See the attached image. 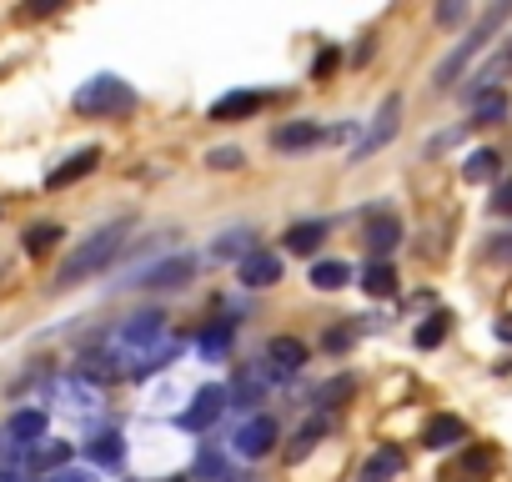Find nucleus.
<instances>
[{
  "instance_id": "1",
  "label": "nucleus",
  "mask_w": 512,
  "mask_h": 482,
  "mask_svg": "<svg viewBox=\"0 0 512 482\" xmlns=\"http://www.w3.org/2000/svg\"><path fill=\"white\" fill-rule=\"evenodd\" d=\"M121 236H126V226H121V221H116V226H101V231L86 241V247H76V252L66 257V267H61V277H56V282H61V287H76V282H86L91 272H101V267L121 252Z\"/></svg>"
},
{
  "instance_id": "2",
  "label": "nucleus",
  "mask_w": 512,
  "mask_h": 482,
  "mask_svg": "<svg viewBox=\"0 0 512 482\" xmlns=\"http://www.w3.org/2000/svg\"><path fill=\"white\" fill-rule=\"evenodd\" d=\"M81 116H126L131 106H136V91L121 81V76H91L81 91H76V101H71Z\"/></svg>"
},
{
  "instance_id": "3",
  "label": "nucleus",
  "mask_w": 512,
  "mask_h": 482,
  "mask_svg": "<svg viewBox=\"0 0 512 482\" xmlns=\"http://www.w3.org/2000/svg\"><path fill=\"white\" fill-rule=\"evenodd\" d=\"M161 337H166V317H161V312H141V317H131V322L116 332V347L146 357V352H156Z\"/></svg>"
},
{
  "instance_id": "4",
  "label": "nucleus",
  "mask_w": 512,
  "mask_h": 482,
  "mask_svg": "<svg viewBox=\"0 0 512 482\" xmlns=\"http://www.w3.org/2000/svg\"><path fill=\"white\" fill-rule=\"evenodd\" d=\"M231 442H236V457L256 462V457H267V452L277 447V422L256 412V417H246V422L236 427V437H231Z\"/></svg>"
},
{
  "instance_id": "5",
  "label": "nucleus",
  "mask_w": 512,
  "mask_h": 482,
  "mask_svg": "<svg viewBox=\"0 0 512 482\" xmlns=\"http://www.w3.org/2000/svg\"><path fill=\"white\" fill-rule=\"evenodd\" d=\"M221 407H226V387H216V382H206V387H196V397L186 402V412L176 417L186 432H206L216 417H221Z\"/></svg>"
},
{
  "instance_id": "6",
  "label": "nucleus",
  "mask_w": 512,
  "mask_h": 482,
  "mask_svg": "<svg viewBox=\"0 0 512 482\" xmlns=\"http://www.w3.org/2000/svg\"><path fill=\"white\" fill-rule=\"evenodd\" d=\"M241 282H246V287H256V292H262V287H277V282H282V257H277V252H256V247H251V252L241 257Z\"/></svg>"
},
{
  "instance_id": "7",
  "label": "nucleus",
  "mask_w": 512,
  "mask_h": 482,
  "mask_svg": "<svg viewBox=\"0 0 512 482\" xmlns=\"http://www.w3.org/2000/svg\"><path fill=\"white\" fill-rule=\"evenodd\" d=\"M397 241H402V221L392 211H372L367 216V247L377 262H387V252H397Z\"/></svg>"
},
{
  "instance_id": "8",
  "label": "nucleus",
  "mask_w": 512,
  "mask_h": 482,
  "mask_svg": "<svg viewBox=\"0 0 512 482\" xmlns=\"http://www.w3.org/2000/svg\"><path fill=\"white\" fill-rule=\"evenodd\" d=\"M101 166V146H81L76 156H66V166H56V171H46V186L51 191H61V186H71V181H81V176H91Z\"/></svg>"
},
{
  "instance_id": "9",
  "label": "nucleus",
  "mask_w": 512,
  "mask_h": 482,
  "mask_svg": "<svg viewBox=\"0 0 512 482\" xmlns=\"http://www.w3.org/2000/svg\"><path fill=\"white\" fill-rule=\"evenodd\" d=\"M196 277V257H166V262H156L146 277H141V287H161V292H171V287H181V282H191Z\"/></svg>"
},
{
  "instance_id": "10",
  "label": "nucleus",
  "mask_w": 512,
  "mask_h": 482,
  "mask_svg": "<svg viewBox=\"0 0 512 482\" xmlns=\"http://www.w3.org/2000/svg\"><path fill=\"white\" fill-rule=\"evenodd\" d=\"M46 427H51V417H46L41 407H21V412L11 417V427H6V432H11V442H16V447H26V452H31V447H41V442H46Z\"/></svg>"
},
{
  "instance_id": "11",
  "label": "nucleus",
  "mask_w": 512,
  "mask_h": 482,
  "mask_svg": "<svg viewBox=\"0 0 512 482\" xmlns=\"http://www.w3.org/2000/svg\"><path fill=\"white\" fill-rule=\"evenodd\" d=\"M402 467H407V457H402L397 447H377V452L357 467V477H352V482H397V477H402Z\"/></svg>"
},
{
  "instance_id": "12",
  "label": "nucleus",
  "mask_w": 512,
  "mask_h": 482,
  "mask_svg": "<svg viewBox=\"0 0 512 482\" xmlns=\"http://www.w3.org/2000/svg\"><path fill=\"white\" fill-rule=\"evenodd\" d=\"M397 116H402V101H397V96H387V101H382V111H377V121H372V131L357 141V156L382 151V146H387V136L397 131Z\"/></svg>"
},
{
  "instance_id": "13",
  "label": "nucleus",
  "mask_w": 512,
  "mask_h": 482,
  "mask_svg": "<svg viewBox=\"0 0 512 482\" xmlns=\"http://www.w3.org/2000/svg\"><path fill=\"white\" fill-rule=\"evenodd\" d=\"M422 442H427L432 452H447V447H457V442H467V422H462V417H452V412H437V417L427 422V432H422Z\"/></svg>"
},
{
  "instance_id": "14",
  "label": "nucleus",
  "mask_w": 512,
  "mask_h": 482,
  "mask_svg": "<svg viewBox=\"0 0 512 482\" xmlns=\"http://www.w3.org/2000/svg\"><path fill=\"white\" fill-rule=\"evenodd\" d=\"M191 477H196V482H236V472H231V462L221 457V447H216V442H201V447H196Z\"/></svg>"
},
{
  "instance_id": "15",
  "label": "nucleus",
  "mask_w": 512,
  "mask_h": 482,
  "mask_svg": "<svg viewBox=\"0 0 512 482\" xmlns=\"http://www.w3.org/2000/svg\"><path fill=\"white\" fill-rule=\"evenodd\" d=\"M267 362H272V372H302V367H307V342H297V337H272V342H267Z\"/></svg>"
},
{
  "instance_id": "16",
  "label": "nucleus",
  "mask_w": 512,
  "mask_h": 482,
  "mask_svg": "<svg viewBox=\"0 0 512 482\" xmlns=\"http://www.w3.org/2000/svg\"><path fill=\"white\" fill-rule=\"evenodd\" d=\"M262 91H231V96H221L216 106H211V121H241V116H256L262 111Z\"/></svg>"
},
{
  "instance_id": "17",
  "label": "nucleus",
  "mask_w": 512,
  "mask_h": 482,
  "mask_svg": "<svg viewBox=\"0 0 512 482\" xmlns=\"http://www.w3.org/2000/svg\"><path fill=\"white\" fill-rule=\"evenodd\" d=\"M86 457H91L96 467H121V462H126V437H121V432H96V437L86 442Z\"/></svg>"
},
{
  "instance_id": "18",
  "label": "nucleus",
  "mask_w": 512,
  "mask_h": 482,
  "mask_svg": "<svg viewBox=\"0 0 512 482\" xmlns=\"http://www.w3.org/2000/svg\"><path fill=\"white\" fill-rule=\"evenodd\" d=\"M272 141H277V151H307V146L322 141V126H317V121H292V126H282Z\"/></svg>"
},
{
  "instance_id": "19",
  "label": "nucleus",
  "mask_w": 512,
  "mask_h": 482,
  "mask_svg": "<svg viewBox=\"0 0 512 482\" xmlns=\"http://www.w3.org/2000/svg\"><path fill=\"white\" fill-rule=\"evenodd\" d=\"M322 241H327V226H322V221H297V226H287V252L312 257Z\"/></svg>"
},
{
  "instance_id": "20",
  "label": "nucleus",
  "mask_w": 512,
  "mask_h": 482,
  "mask_svg": "<svg viewBox=\"0 0 512 482\" xmlns=\"http://www.w3.org/2000/svg\"><path fill=\"white\" fill-rule=\"evenodd\" d=\"M66 462H71V442H51V437H46L41 447H31V467H36V472H46V477H51V472H61Z\"/></svg>"
},
{
  "instance_id": "21",
  "label": "nucleus",
  "mask_w": 512,
  "mask_h": 482,
  "mask_svg": "<svg viewBox=\"0 0 512 482\" xmlns=\"http://www.w3.org/2000/svg\"><path fill=\"white\" fill-rule=\"evenodd\" d=\"M352 282V267L347 262H312V287L317 292H342Z\"/></svg>"
},
{
  "instance_id": "22",
  "label": "nucleus",
  "mask_w": 512,
  "mask_h": 482,
  "mask_svg": "<svg viewBox=\"0 0 512 482\" xmlns=\"http://www.w3.org/2000/svg\"><path fill=\"white\" fill-rule=\"evenodd\" d=\"M56 392L66 397V407H71V412H91V407H101V392H96L91 382H81V377H66Z\"/></svg>"
},
{
  "instance_id": "23",
  "label": "nucleus",
  "mask_w": 512,
  "mask_h": 482,
  "mask_svg": "<svg viewBox=\"0 0 512 482\" xmlns=\"http://www.w3.org/2000/svg\"><path fill=\"white\" fill-rule=\"evenodd\" d=\"M497 161H502L497 151H472V156L462 161V181H472V186H477V181H492V176H497Z\"/></svg>"
},
{
  "instance_id": "24",
  "label": "nucleus",
  "mask_w": 512,
  "mask_h": 482,
  "mask_svg": "<svg viewBox=\"0 0 512 482\" xmlns=\"http://www.w3.org/2000/svg\"><path fill=\"white\" fill-rule=\"evenodd\" d=\"M327 432H332V417H317V422H307V427L297 432V442H292V452H287V457H292V462H302V457H307V452H312V447L327 437Z\"/></svg>"
},
{
  "instance_id": "25",
  "label": "nucleus",
  "mask_w": 512,
  "mask_h": 482,
  "mask_svg": "<svg viewBox=\"0 0 512 482\" xmlns=\"http://www.w3.org/2000/svg\"><path fill=\"white\" fill-rule=\"evenodd\" d=\"M362 287H367L372 297H392V292H397V272H392L387 262H372V267L362 272Z\"/></svg>"
},
{
  "instance_id": "26",
  "label": "nucleus",
  "mask_w": 512,
  "mask_h": 482,
  "mask_svg": "<svg viewBox=\"0 0 512 482\" xmlns=\"http://www.w3.org/2000/svg\"><path fill=\"white\" fill-rule=\"evenodd\" d=\"M226 342H231V322H216V327H206V332L196 337V347H201L211 362H221V357H226Z\"/></svg>"
},
{
  "instance_id": "27",
  "label": "nucleus",
  "mask_w": 512,
  "mask_h": 482,
  "mask_svg": "<svg viewBox=\"0 0 512 482\" xmlns=\"http://www.w3.org/2000/svg\"><path fill=\"white\" fill-rule=\"evenodd\" d=\"M56 241H61V226L41 221V226H31V231H26V252H31V257H46V252L56 247Z\"/></svg>"
},
{
  "instance_id": "28",
  "label": "nucleus",
  "mask_w": 512,
  "mask_h": 482,
  "mask_svg": "<svg viewBox=\"0 0 512 482\" xmlns=\"http://www.w3.org/2000/svg\"><path fill=\"white\" fill-rule=\"evenodd\" d=\"M472 111H477V121H502L507 116V96L502 91H487V96L472 101Z\"/></svg>"
},
{
  "instance_id": "29",
  "label": "nucleus",
  "mask_w": 512,
  "mask_h": 482,
  "mask_svg": "<svg viewBox=\"0 0 512 482\" xmlns=\"http://www.w3.org/2000/svg\"><path fill=\"white\" fill-rule=\"evenodd\" d=\"M231 397H236V407H256V402H262V377L246 372V377L231 387Z\"/></svg>"
},
{
  "instance_id": "30",
  "label": "nucleus",
  "mask_w": 512,
  "mask_h": 482,
  "mask_svg": "<svg viewBox=\"0 0 512 482\" xmlns=\"http://www.w3.org/2000/svg\"><path fill=\"white\" fill-rule=\"evenodd\" d=\"M442 337H447V317H442V312H437V317H427V322L417 327V347H437Z\"/></svg>"
},
{
  "instance_id": "31",
  "label": "nucleus",
  "mask_w": 512,
  "mask_h": 482,
  "mask_svg": "<svg viewBox=\"0 0 512 482\" xmlns=\"http://www.w3.org/2000/svg\"><path fill=\"white\" fill-rule=\"evenodd\" d=\"M497 216H512V176H502L497 186H492V201H487Z\"/></svg>"
},
{
  "instance_id": "32",
  "label": "nucleus",
  "mask_w": 512,
  "mask_h": 482,
  "mask_svg": "<svg viewBox=\"0 0 512 482\" xmlns=\"http://www.w3.org/2000/svg\"><path fill=\"white\" fill-rule=\"evenodd\" d=\"M352 387H357V382H352V377H337V382H327V387H322V392H317V402H322V407H337V397H347V392H352Z\"/></svg>"
},
{
  "instance_id": "33",
  "label": "nucleus",
  "mask_w": 512,
  "mask_h": 482,
  "mask_svg": "<svg viewBox=\"0 0 512 482\" xmlns=\"http://www.w3.org/2000/svg\"><path fill=\"white\" fill-rule=\"evenodd\" d=\"M241 161H246V156H241L236 146H221V151H211V166H216V171H236Z\"/></svg>"
},
{
  "instance_id": "34",
  "label": "nucleus",
  "mask_w": 512,
  "mask_h": 482,
  "mask_svg": "<svg viewBox=\"0 0 512 482\" xmlns=\"http://www.w3.org/2000/svg\"><path fill=\"white\" fill-rule=\"evenodd\" d=\"M46 482H101L91 467H61V472H51Z\"/></svg>"
},
{
  "instance_id": "35",
  "label": "nucleus",
  "mask_w": 512,
  "mask_h": 482,
  "mask_svg": "<svg viewBox=\"0 0 512 482\" xmlns=\"http://www.w3.org/2000/svg\"><path fill=\"white\" fill-rule=\"evenodd\" d=\"M236 252H241V257L251 252V247H246V231H236V236H221V247H216V257H236Z\"/></svg>"
},
{
  "instance_id": "36",
  "label": "nucleus",
  "mask_w": 512,
  "mask_h": 482,
  "mask_svg": "<svg viewBox=\"0 0 512 482\" xmlns=\"http://www.w3.org/2000/svg\"><path fill=\"white\" fill-rule=\"evenodd\" d=\"M332 66H337V51H322V61L312 66V76H332Z\"/></svg>"
},
{
  "instance_id": "37",
  "label": "nucleus",
  "mask_w": 512,
  "mask_h": 482,
  "mask_svg": "<svg viewBox=\"0 0 512 482\" xmlns=\"http://www.w3.org/2000/svg\"><path fill=\"white\" fill-rule=\"evenodd\" d=\"M497 337H502V342H512V317H502V322H497Z\"/></svg>"
},
{
  "instance_id": "38",
  "label": "nucleus",
  "mask_w": 512,
  "mask_h": 482,
  "mask_svg": "<svg viewBox=\"0 0 512 482\" xmlns=\"http://www.w3.org/2000/svg\"><path fill=\"white\" fill-rule=\"evenodd\" d=\"M171 482H181V477H171Z\"/></svg>"
}]
</instances>
